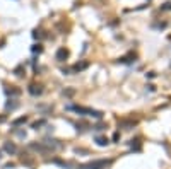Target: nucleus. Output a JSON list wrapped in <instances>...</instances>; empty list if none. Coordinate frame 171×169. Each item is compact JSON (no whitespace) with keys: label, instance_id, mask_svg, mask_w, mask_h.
I'll list each match as a JSON object with an SVG mask.
<instances>
[{"label":"nucleus","instance_id":"5","mask_svg":"<svg viewBox=\"0 0 171 169\" xmlns=\"http://www.w3.org/2000/svg\"><path fill=\"white\" fill-rule=\"evenodd\" d=\"M31 149L38 150V152H43V154H46V152H48V149H46L45 145H41V144H31Z\"/></svg>","mask_w":171,"mask_h":169},{"label":"nucleus","instance_id":"12","mask_svg":"<svg viewBox=\"0 0 171 169\" xmlns=\"http://www.w3.org/2000/svg\"><path fill=\"white\" fill-rule=\"evenodd\" d=\"M26 116H22V118H19V120H16V121H14V125H21V123H26Z\"/></svg>","mask_w":171,"mask_h":169},{"label":"nucleus","instance_id":"15","mask_svg":"<svg viewBox=\"0 0 171 169\" xmlns=\"http://www.w3.org/2000/svg\"><path fill=\"white\" fill-rule=\"evenodd\" d=\"M21 72H22V65H21V67H17V69H16V75H22V74H21Z\"/></svg>","mask_w":171,"mask_h":169},{"label":"nucleus","instance_id":"1","mask_svg":"<svg viewBox=\"0 0 171 169\" xmlns=\"http://www.w3.org/2000/svg\"><path fill=\"white\" fill-rule=\"evenodd\" d=\"M69 110H74L75 113H79V115H91L94 118H103V113L94 111V110H91V108H84V106H69Z\"/></svg>","mask_w":171,"mask_h":169},{"label":"nucleus","instance_id":"8","mask_svg":"<svg viewBox=\"0 0 171 169\" xmlns=\"http://www.w3.org/2000/svg\"><path fill=\"white\" fill-rule=\"evenodd\" d=\"M132 58L135 60V53H130V55H127V57H123V58H120L121 63H130Z\"/></svg>","mask_w":171,"mask_h":169},{"label":"nucleus","instance_id":"6","mask_svg":"<svg viewBox=\"0 0 171 169\" xmlns=\"http://www.w3.org/2000/svg\"><path fill=\"white\" fill-rule=\"evenodd\" d=\"M4 149H5V152H9V154H14V152H16V145L10 144V142H7V144L4 145Z\"/></svg>","mask_w":171,"mask_h":169},{"label":"nucleus","instance_id":"3","mask_svg":"<svg viewBox=\"0 0 171 169\" xmlns=\"http://www.w3.org/2000/svg\"><path fill=\"white\" fill-rule=\"evenodd\" d=\"M69 57V50H65V48H60V50L57 51V60L58 62H63V60H67Z\"/></svg>","mask_w":171,"mask_h":169},{"label":"nucleus","instance_id":"13","mask_svg":"<svg viewBox=\"0 0 171 169\" xmlns=\"http://www.w3.org/2000/svg\"><path fill=\"white\" fill-rule=\"evenodd\" d=\"M161 9H162V10H171V2H166V4L162 5Z\"/></svg>","mask_w":171,"mask_h":169},{"label":"nucleus","instance_id":"7","mask_svg":"<svg viewBox=\"0 0 171 169\" xmlns=\"http://www.w3.org/2000/svg\"><path fill=\"white\" fill-rule=\"evenodd\" d=\"M84 69H87V62H82V63H75V65H74V70H75V72H81V70H84Z\"/></svg>","mask_w":171,"mask_h":169},{"label":"nucleus","instance_id":"4","mask_svg":"<svg viewBox=\"0 0 171 169\" xmlns=\"http://www.w3.org/2000/svg\"><path fill=\"white\" fill-rule=\"evenodd\" d=\"M29 92L33 94V96H40L41 92H43V89H41V86H36V84H33V86H29Z\"/></svg>","mask_w":171,"mask_h":169},{"label":"nucleus","instance_id":"14","mask_svg":"<svg viewBox=\"0 0 171 169\" xmlns=\"http://www.w3.org/2000/svg\"><path fill=\"white\" fill-rule=\"evenodd\" d=\"M41 125H45V121H43V120H41V121H38V123H34V125H33V128L38 130V127H41Z\"/></svg>","mask_w":171,"mask_h":169},{"label":"nucleus","instance_id":"11","mask_svg":"<svg viewBox=\"0 0 171 169\" xmlns=\"http://www.w3.org/2000/svg\"><path fill=\"white\" fill-rule=\"evenodd\" d=\"M33 51H34V53H41V51H43L41 45H34V46H33Z\"/></svg>","mask_w":171,"mask_h":169},{"label":"nucleus","instance_id":"10","mask_svg":"<svg viewBox=\"0 0 171 169\" xmlns=\"http://www.w3.org/2000/svg\"><path fill=\"white\" fill-rule=\"evenodd\" d=\"M5 92H7V94H10V96H17L21 91L19 89H5Z\"/></svg>","mask_w":171,"mask_h":169},{"label":"nucleus","instance_id":"9","mask_svg":"<svg viewBox=\"0 0 171 169\" xmlns=\"http://www.w3.org/2000/svg\"><path fill=\"white\" fill-rule=\"evenodd\" d=\"M96 142H98V145H101V147L108 145V139H106V137H98V139H96Z\"/></svg>","mask_w":171,"mask_h":169},{"label":"nucleus","instance_id":"2","mask_svg":"<svg viewBox=\"0 0 171 169\" xmlns=\"http://www.w3.org/2000/svg\"><path fill=\"white\" fill-rule=\"evenodd\" d=\"M108 164H110L108 161L101 159V161H92V162H87V164H82L79 169H103V168H106Z\"/></svg>","mask_w":171,"mask_h":169}]
</instances>
